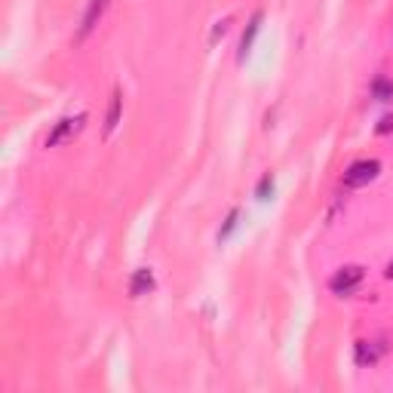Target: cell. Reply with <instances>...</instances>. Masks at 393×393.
<instances>
[{"label":"cell","mask_w":393,"mask_h":393,"mask_svg":"<svg viewBox=\"0 0 393 393\" xmlns=\"http://www.w3.org/2000/svg\"><path fill=\"white\" fill-rule=\"evenodd\" d=\"M378 172H381V163L378 160H356V163H350L347 172H344V188H363V185H369V181L378 179Z\"/></svg>","instance_id":"obj_1"},{"label":"cell","mask_w":393,"mask_h":393,"mask_svg":"<svg viewBox=\"0 0 393 393\" xmlns=\"http://www.w3.org/2000/svg\"><path fill=\"white\" fill-rule=\"evenodd\" d=\"M83 123H86V117L77 114V117H65V120H58L53 132L46 136V148H58V145H65V141H71L77 132L83 129Z\"/></svg>","instance_id":"obj_2"},{"label":"cell","mask_w":393,"mask_h":393,"mask_svg":"<svg viewBox=\"0 0 393 393\" xmlns=\"http://www.w3.org/2000/svg\"><path fill=\"white\" fill-rule=\"evenodd\" d=\"M359 283H363V267H359V264H347V267H341L335 277H332L329 286H332L335 295H350Z\"/></svg>","instance_id":"obj_3"},{"label":"cell","mask_w":393,"mask_h":393,"mask_svg":"<svg viewBox=\"0 0 393 393\" xmlns=\"http://www.w3.org/2000/svg\"><path fill=\"white\" fill-rule=\"evenodd\" d=\"M148 292H154V273H150V267H138V271L132 273L129 295L132 298H141V295H148Z\"/></svg>","instance_id":"obj_4"},{"label":"cell","mask_w":393,"mask_h":393,"mask_svg":"<svg viewBox=\"0 0 393 393\" xmlns=\"http://www.w3.org/2000/svg\"><path fill=\"white\" fill-rule=\"evenodd\" d=\"M258 28H262V13H255L252 19H249L246 31H243V37H240V62H246L249 49H252V44H255V34H258Z\"/></svg>","instance_id":"obj_5"},{"label":"cell","mask_w":393,"mask_h":393,"mask_svg":"<svg viewBox=\"0 0 393 393\" xmlns=\"http://www.w3.org/2000/svg\"><path fill=\"white\" fill-rule=\"evenodd\" d=\"M105 6H108V0H89V10H86V15H83V25H80V37H86L89 31L98 25V19H102V13H105Z\"/></svg>","instance_id":"obj_6"},{"label":"cell","mask_w":393,"mask_h":393,"mask_svg":"<svg viewBox=\"0 0 393 393\" xmlns=\"http://www.w3.org/2000/svg\"><path fill=\"white\" fill-rule=\"evenodd\" d=\"M120 108H123V96H120V89H117V93H114V98H111V108H108L105 136H111V132L117 129V123H120Z\"/></svg>","instance_id":"obj_7"},{"label":"cell","mask_w":393,"mask_h":393,"mask_svg":"<svg viewBox=\"0 0 393 393\" xmlns=\"http://www.w3.org/2000/svg\"><path fill=\"white\" fill-rule=\"evenodd\" d=\"M378 356H381V350L375 344H369V341H359L356 344V363L359 366H375L378 363Z\"/></svg>","instance_id":"obj_8"},{"label":"cell","mask_w":393,"mask_h":393,"mask_svg":"<svg viewBox=\"0 0 393 393\" xmlns=\"http://www.w3.org/2000/svg\"><path fill=\"white\" fill-rule=\"evenodd\" d=\"M372 93H375V98H378V102H393V83L378 77V80L372 83Z\"/></svg>","instance_id":"obj_9"},{"label":"cell","mask_w":393,"mask_h":393,"mask_svg":"<svg viewBox=\"0 0 393 393\" xmlns=\"http://www.w3.org/2000/svg\"><path fill=\"white\" fill-rule=\"evenodd\" d=\"M258 200H271V194H273V175H264L262 181H258Z\"/></svg>","instance_id":"obj_10"},{"label":"cell","mask_w":393,"mask_h":393,"mask_svg":"<svg viewBox=\"0 0 393 393\" xmlns=\"http://www.w3.org/2000/svg\"><path fill=\"white\" fill-rule=\"evenodd\" d=\"M237 219H240V212H237V209H233V212L228 215V221H224V228H221V233H219V240H224V237H228V233H231L233 228H237Z\"/></svg>","instance_id":"obj_11"},{"label":"cell","mask_w":393,"mask_h":393,"mask_svg":"<svg viewBox=\"0 0 393 393\" xmlns=\"http://www.w3.org/2000/svg\"><path fill=\"white\" fill-rule=\"evenodd\" d=\"M390 129H393V114H387V117H381V123H378V136H387Z\"/></svg>","instance_id":"obj_12"},{"label":"cell","mask_w":393,"mask_h":393,"mask_svg":"<svg viewBox=\"0 0 393 393\" xmlns=\"http://www.w3.org/2000/svg\"><path fill=\"white\" fill-rule=\"evenodd\" d=\"M228 25H231L228 19H224V22H219V25H215V31H212V40H219V37L224 34V31H228Z\"/></svg>","instance_id":"obj_13"},{"label":"cell","mask_w":393,"mask_h":393,"mask_svg":"<svg viewBox=\"0 0 393 393\" xmlns=\"http://www.w3.org/2000/svg\"><path fill=\"white\" fill-rule=\"evenodd\" d=\"M387 277H390V280H393V262H390V264H387Z\"/></svg>","instance_id":"obj_14"}]
</instances>
